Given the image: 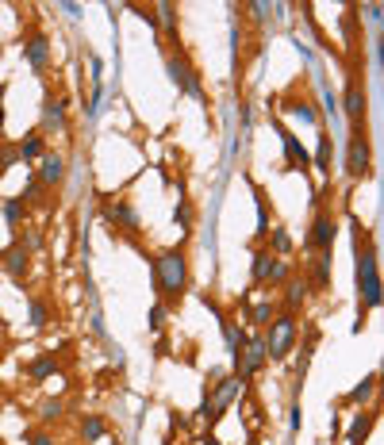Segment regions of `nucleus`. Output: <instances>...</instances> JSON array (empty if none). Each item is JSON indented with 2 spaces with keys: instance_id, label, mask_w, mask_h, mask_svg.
Listing matches in <instances>:
<instances>
[{
  "instance_id": "obj_4",
  "label": "nucleus",
  "mask_w": 384,
  "mask_h": 445,
  "mask_svg": "<svg viewBox=\"0 0 384 445\" xmlns=\"http://www.w3.org/2000/svg\"><path fill=\"white\" fill-rule=\"evenodd\" d=\"M346 173L353 181H365L373 173V158H369V138H365V127L350 131V150H346Z\"/></svg>"
},
{
  "instance_id": "obj_30",
  "label": "nucleus",
  "mask_w": 384,
  "mask_h": 445,
  "mask_svg": "<svg viewBox=\"0 0 384 445\" xmlns=\"http://www.w3.org/2000/svg\"><path fill=\"white\" fill-rule=\"evenodd\" d=\"M62 414H65V403H62V400H46V403L39 407V419H43L46 426H50V422H58Z\"/></svg>"
},
{
  "instance_id": "obj_33",
  "label": "nucleus",
  "mask_w": 384,
  "mask_h": 445,
  "mask_svg": "<svg viewBox=\"0 0 384 445\" xmlns=\"http://www.w3.org/2000/svg\"><path fill=\"white\" fill-rule=\"evenodd\" d=\"M16 162H20V150H16V146H0V177H4Z\"/></svg>"
},
{
  "instance_id": "obj_11",
  "label": "nucleus",
  "mask_w": 384,
  "mask_h": 445,
  "mask_svg": "<svg viewBox=\"0 0 384 445\" xmlns=\"http://www.w3.org/2000/svg\"><path fill=\"white\" fill-rule=\"evenodd\" d=\"M0 269H4L12 280H23L27 269H31V253H27L20 242H12L8 250H0Z\"/></svg>"
},
{
  "instance_id": "obj_22",
  "label": "nucleus",
  "mask_w": 384,
  "mask_h": 445,
  "mask_svg": "<svg viewBox=\"0 0 384 445\" xmlns=\"http://www.w3.org/2000/svg\"><path fill=\"white\" fill-rule=\"evenodd\" d=\"M104 434H108V426L100 414H85V419H81V438H85V445H97Z\"/></svg>"
},
{
  "instance_id": "obj_20",
  "label": "nucleus",
  "mask_w": 384,
  "mask_h": 445,
  "mask_svg": "<svg viewBox=\"0 0 384 445\" xmlns=\"http://www.w3.org/2000/svg\"><path fill=\"white\" fill-rule=\"evenodd\" d=\"M20 200L27 207H50V188H46L39 177H31V181L23 185V192H20Z\"/></svg>"
},
{
  "instance_id": "obj_23",
  "label": "nucleus",
  "mask_w": 384,
  "mask_h": 445,
  "mask_svg": "<svg viewBox=\"0 0 384 445\" xmlns=\"http://www.w3.org/2000/svg\"><path fill=\"white\" fill-rule=\"evenodd\" d=\"M292 280V261H273V269H269V277H265V284L269 288H285V284Z\"/></svg>"
},
{
  "instance_id": "obj_6",
  "label": "nucleus",
  "mask_w": 384,
  "mask_h": 445,
  "mask_svg": "<svg viewBox=\"0 0 384 445\" xmlns=\"http://www.w3.org/2000/svg\"><path fill=\"white\" fill-rule=\"evenodd\" d=\"M265 361H269V353H265V334H250L246 338V346H242V361H238V380L246 384L250 376H258L261 368H265Z\"/></svg>"
},
{
  "instance_id": "obj_3",
  "label": "nucleus",
  "mask_w": 384,
  "mask_h": 445,
  "mask_svg": "<svg viewBox=\"0 0 384 445\" xmlns=\"http://www.w3.org/2000/svg\"><path fill=\"white\" fill-rule=\"evenodd\" d=\"M300 338V323L292 311H280V315H273V323H269V334H265V353L269 361H285L288 353H292Z\"/></svg>"
},
{
  "instance_id": "obj_5",
  "label": "nucleus",
  "mask_w": 384,
  "mask_h": 445,
  "mask_svg": "<svg viewBox=\"0 0 384 445\" xmlns=\"http://www.w3.org/2000/svg\"><path fill=\"white\" fill-rule=\"evenodd\" d=\"M319 211H315V223H312V234H307V250L315 253H331L334 238H339V219H334V211H327L323 204H315Z\"/></svg>"
},
{
  "instance_id": "obj_35",
  "label": "nucleus",
  "mask_w": 384,
  "mask_h": 445,
  "mask_svg": "<svg viewBox=\"0 0 384 445\" xmlns=\"http://www.w3.org/2000/svg\"><path fill=\"white\" fill-rule=\"evenodd\" d=\"M173 219L181 223V226H189V223H192V211H189V207L181 204V207H177V211H173Z\"/></svg>"
},
{
  "instance_id": "obj_39",
  "label": "nucleus",
  "mask_w": 384,
  "mask_h": 445,
  "mask_svg": "<svg viewBox=\"0 0 384 445\" xmlns=\"http://www.w3.org/2000/svg\"><path fill=\"white\" fill-rule=\"evenodd\" d=\"M0 131H4V104H0Z\"/></svg>"
},
{
  "instance_id": "obj_15",
  "label": "nucleus",
  "mask_w": 384,
  "mask_h": 445,
  "mask_svg": "<svg viewBox=\"0 0 384 445\" xmlns=\"http://www.w3.org/2000/svg\"><path fill=\"white\" fill-rule=\"evenodd\" d=\"M23 58L31 62V70H46L50 65V43H46V35H31V39L23 43Z\"/></svg>"
},
{
  "instance_id": "obj_1",
  "label": "nucleus",
  "mask_w": 384,
  "mask_h": 445,
  "mask_svg": "<svg viewBox=\"0 0 384 445\" xmlns=\"http://www.w3.org/2000/svg\"><path fill=\"white\" fill-rule=\"evenodd\" d=\"M353 250H358V288H361L358 330H365V315L380 304V273H377V246H373L369 231L361 223H353Z\"/></svg>"
},
{
  "instance_id": "obj_12",
  "label": "nucleus",
  "mask_w": 384,
  "mask_h": 445,
  "mask_svg": "<svg viewBox=\"0 0 384 445\" xmlns=\"http://www.w3.org/2000/svg\"><path fill=\"white\" fill-rule=\"evenodd\" d=\"M39 181L46 185V188H58L62 181H65V158L62 154H50V150H46V154L39 158Z\"/></svg>"
},
{
  "instance_id": "obj_14",
  "label": "nucleus",
  "mask_w": 384,
  "mask_h": 445,
  "mask_svg": "<svg viewBox=\"0 0 384 445\" xmlns=\"http://www.w3.org/2000/svg\"><path fill=\"white\" fill-rule=\"evenodd\" d=\"M238 395H242V380H238V376H223V380L215 384V392H212V403H215V411L223 414L231 403L238 400Z\"/></svg>"
},
{
  "instance_id": "obj_24",
  "label": "nucleus",
  "mask_w": 384,
  "mask_h": 445,
  "mask_svg": "<svg viewBox=\"0 0 384 445\" xmlns=\"http://www.w3.org/2000/svg\"><path fill=\"white\" fill-rule=\"evenodd\" d=\"M27 311H31V326L35 330H43L46 323H50V304H46V300L31 296V300H27Z\"/></svg>"
},
{
  "instance_id": "obj_29",
  "label": "nucleus",
  "mask_w": 384,
  "mask_h": 445,
  "mask_svg": "<svg viewBox=\"0 0 384 445\" xmlns=\"http://www.w3.org/2000/svg\"><path fill=\"white\" fill-rule=\"evenodd\" d=\"M285 111H288V116H300L304 123H319V116H315V108H312L307 100H288Z\"/></svg>"
},
{
  "instance_id": "obj_18",
  "label": "nucleus",
  "mask_w": 384,
  "mask_h": 445,
  "mask_svg": "<svg viewBox=\"0 0 384 445\" xmlns=\"http://www.w3.org/2000/svg\"><path fill=\"white\" fill-rule=\"evenodd\" d=\"M16 150H20V162H39V158L46 154V138H43V131H27L23 142H20Z\"/></svg>"
},
{
  "instance_id": "obj_36",
  "label": "nucleus",
  "mask_w": 384,
  "mask_h": 445,
  "mask_svg": "<svg viewBox=\"0 0 384 445\" xmlns=\"http://www.w3.org/2000/svg\"><path fill=\"white\" fill-rule=\"evenodd\" d=\"M250 12H254V20H258V23H265V20H269V4H250Z\"/></svg>"
},
{
  "instance_id": "obj_37",
  "label": "nucleus",
  "mask_w": 384,
  "mask_h": 445,
  "mask_svg": "<svg viewBox=\"0 0 384 445\" xmlns=\"http://www.w3.org/2000/svg\"><path fill=\"white\" fill-rule=\"evenodd\" d=\"M31 445H54V438H50L46 430H35V434H31Z\"/></svg>"
},
{
  "instance_id": "obj_2",
  "label": "nucleus",
  "mask_w": 384,
  "mask_h": 445,
  "mask_svg": "<svg viewBox=\"0 0 384 445\" xmlns=\"http://www.w3.org/2000/svg\"><path fill=\"white\" fill-rule=\"evenodd\" d=\"M150 273H154V292L162 296L165 307H177L189 288V258L185 250H165L150 261Z\"/></svg>"
},
{
  "instance_id": "obj_31",
  "label": "nucleus",
  "mask_w": 384,
  "mask_h": 445,
  "mask_svg": "<svg viewBox=\"0 0 384 445\" xmlns=\"http://www.w3.org/2000/svg\"><path fill=\"white\" fill-rule=\"evenodd\" d=\"M373 392H377V376H365V380H361V384L350 392V403H365Z\"/></svg>"
},
{
  "instance_id": "obj_17",
  "label": "nucleus",
  "mask_w": 384,
  "mask_h": 445,
  "mask_svg": "<svg viewBox=\"0 0 384 445\" xmlns=\"http://www.w3.org/2000/svg\"><path fill=\"white\" fill-rule=\"evenodd\" d=\"M307 292H312V288H307L304 277H292V280H288V284H285V311H292V315H296V311L307 304Z\"/></svg>"
},
{
  "instance_id": "obj_26",
  "label": "nucleus",
  "mask_w": 384,
  "mask_h": 445,
  "mask_svg": "<svg viewBox=\"0 0 384 445\" xmlns=\"http://www.w3.org/2000/svg\"><path fill=\"white\" fill-rule=\"evenodd\" d=\"M265 238H269V246H265V250L273 253V258H277V253H280V258H288V253H292V238H288L285 231H269Z\"/></svg>"
},
{
  "instance_id": "obj_8",
  "label": "nucleus",
  "mask_w": 384,
  "mask_h": 445,
  "mask_svg": "<svg viewBox=\"0 0 384 445\" xmlns=\"http://www.w3.org/2000/svg\"><path fill=\"white\" fill-rule=\"evenodd\" d=\"M165 70H170L173 84L181 92H189V97H200V81H196V70L189 65V58H185L181 50H170L165 54Z\"/></svg>"
},
{
  "instance_id": "obj_41",
  "label": "nucleus",
  "mask_w": 384,
  "mask_h": 445,
  "mask_svg": "<svg viewBox=\"0 0 384 445\" xmlns=\"http://www.w3.org/2000/svg\"><path fill=\"white\" fill-rule=\"evenodd\" d=\"M0 365H4V349H0Z\"/></svg>"
},
{
  "instance_id": "obj_40",
  "label": "nucleus",
  "mask_w": 384,
  "mask_h": 445,
  "mask_svg": "<svg viewBox=\"0 0 384 445\" xmlns=\"http://www.w3.org/2000/svg\"><path fill=\"white\" fill-rule=\"evenodd\" d=\"M0 100H4V84H0Z\"/></svg>"
},
{
  "instance_id": "obj_28",
  "label": "nucleus",
  "mask_w": 384,
  "mask_h": 445,
  "mask_svg": "<svg viewBox=\"0 0 384 445\" xmlns=\"http://www.w3.org/2000/svg\"><path fill=\"white\" fill-rule=\"evenodd\" d=\"M273 315H277V307L269 304V300H261V304L250 307V323H254V326H269V323H273Z\"/></svg>"
},
{
  "instance_id": "obj_38",
  "label": "nucleus",
  "mask_w": 384,
  "mask_h": 445,
  "mask_svg": "<svg viewBox=\"0 0 384 445\" xmlns=\"http://www.w3.org/2000/svg\"><path fill=\"white\" fill-rule=\"evenodd\" d=\"M200 445H223V441L215 438V434H204V438H200Z\"/></svg>"
},
{
  "instance_id": "obj_19",
  "label": "nucleus",
  "mask_w": 384,
  "mask_h": 445,
  "mask_svg": "<svg viewBox=\"0 0 384 445\" xmlns=\"http://www.w3.org/2000/svg\"><path fill=\"white\" fill-rule=\"evenodd\" d=\"M273 253L265 250V246H254V258H250V280L254 284H265V277H269V269H273Z\"/></svg>"
},
{
  "instance_id": "obj_27",
  "label": "nucleus",
  "mask_w": 384,
  "mask_h": 445,
  "mask_svg": "<svg viewBox=\"0 0 384 445\" xmlns=\"http://www.w3.org/2000/svg\"><path fill=\"white\" fill-rule=\"evenodd\" d=\"M331 154H334L331 135H319V154H315V165H319V173H323V177H331Z\"/></svg>"
},
{
  "instance_id": "obj_34",
  "label": "nucleus",
  "mask_w": 384,
  "mask_h": 445,
  "mask_svg": "<svg viewBox=\"0 0 384 445\" xmlns=\"http://www.w3.org/2000/svg\"><path fill=\"white\" fill-rule=\"evenodd\" d=\"M165 315H170V307H165V304L150 307V330H165Z\"/></svg>"
},
{
  "instance_id": "obj_10",
  "label": "nucleus",
  "mask_w": 384,
  "mask_h": 445,
  "mask_svg": "<svg viewBox=\"0 0 384 445\" xmlns=\"http://www.w3.org/2000/svg\"><path fill=\"white\" fill-rule=\"evenodd\" d=\"M277 127V138L280 146H285V162H288V173H307V165H312V158H307V150L300 146V138L292 135L288 127H280V123H273Z\"/></svg>"
},
{
  "instance_id": "obj_32",
  "label": "nucleus",
  "mask_w": 384,
  "mask_h": 445,
  "mask_svg": "<svg viewBox=\"0 0 384 445\" xmlns=\"http://www.w3.org/2000/svg\"><path fill=\"white\" fill-rule=\"evenodd\" d=\"M16 242H20L27 253H35V250H43V231H35V226H27V231H23V238H16Z\"/></svg>"
},
{
  "instance_id": "obj_16",
  "label": "nucleus",
  "mask_w": 384,
  "mask_h": 445,
  "mask_svg": "<svg viewBox=\"0 0 384 445\" xmlns=\"http://www.w3.org/2000/svg\"><path fill=\"white\" fill-rule=\"evenodd\" d=\"M307 288L312 292H327L331 288V253H319V258L312 261V273H307Z\"/></svg>"
},
{
  "instance_id": "obj_9",
  "label": "nucleus",
  "mask_w": 384,
  "mask_h": 445,
  "mask_svg": "<svg viewBox=\"0 0 384 445\" xmlns=\"http://www.w3.org/2000/svg\"><path fill=\"white\" fill-rule=\"evenodd\" d=\"M100 215H104V219L116 226V231L131 234V238L138 234V211H135L127 200H104V204H100Z\"/></svg>"
},
{
  "instance_id": "obj_7",
  "label": "nucleus",
  "mask_w": 384,
  "mask_h": 445,
  "mask_svg": "<svg viewBox=\"0 0 384 445\" xmlns=\"http://www.w3.org/2000/svg\"><path fill=\"white\" fill-rule=\"evenodd\" d=\"M342 111H346V119H350L353 127H365V81H361V73H358V70H353L350 77H346Z\"/></svg>"
},
{
  "instance_id": "obj_25",
  "label": "nucleus",
  "mask_w": 384,
  "mask_h": 445,
  "mask_svg": "<svg viewBox=\"0 0 384 445\" xmlns=\"http://www.w3.org/2000/svg\"><path fill=\"white\" fill-rule=\"evenodd\" d=\"M27 211H31V207H27L20 196H12V200H4V219H8V226H20L23 219H27Z\"/></svg>"
},
{
  "instance_id": "obj_21",
  "label": "nucleus",
  "mask_w": 384,
  "mask_h": 445,
  "mask_svg": "<svg viewBox=\"0 0 384 445\" xmlns=\"http://www.w3.org/2000/svg\"><path fill=\"white\" fill-rule=\"evenodd\" d=\"M58 373V361H54V353H43V357H35L31 365H27V376H31L35 384H43L46 376H54Z\"/></svg>"
},
{
  "instance_id": "obj_13",
  "label": "nucleus",
  "mask_w": 384,
  "mask_h": 445,
  "mask_svg": "<svg viewBox=\"0 0 384 445\" xmlns=\"http://www.w3.org/2000/svg\"><path fill=\"white\" fill-rule=\"evenodd\" d=\"M43 135L46 131H65V100L54 97V92H46L43 97Z\"/></svg>"
}]
</instances>
